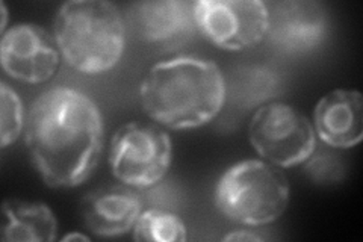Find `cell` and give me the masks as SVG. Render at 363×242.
<instances>
[{
    "mask_svg": "<svg viewBox=\"0 0 363 242\" xmlns=\"http://www.w3.org/2000/svg\"><path fill=\"white\" fill-rule=\"evenodd\" d=\"M0 14H2V21H0V32L5 33L8 31V9L6 5L2 2L0 4Z\"/></svg>",
    "mask_w": 363,
    "mask_h": 242,
    "instance_id": "e0dca14e",
    "label": "cell"
},
{
    "mask_svg": "<svg viewBox=\"0 0 363 242\" xmlns=\"http://www.w3.org/2000/svg\"><path fill=\"white\" fill-rule=\"evenodd\" d=\"M135 29L149 43H167L185 35L194 21V2L182 0H155L136 4L132 11Z\"/></svg>",
    "mask_w": 363,
    "mask_h": 242,
    "instance_id": "7c38bea8",
    "label": "cell"
},
{
    "mask_svg": "<svg viewBox=\"0 0 363 242\" xmlns=\"http://www.w3.org/2000/svg\"><path fill=\"white\" fill-rule=\"evenodd\" d=\"M221 68L209 60L179 56L155 64L140 87L143 111L173 131L211 123L225 103Z\"/></svg>",
    "mask_w": 363,
    "mask_h": 242,
    "instance_id": "7a4b0ae2",
    "label": "cell"
},
{
    "mask_svg": "<svg viewBox=\"0 0 363 242\" xmlns=\"http://www.w3.org/2000/svg\"><path fill=\"white\" fill-rule=\"evenodd\" d=\"M194 21L201 35L223 50H242L267 38L268 6L262 0H199Z\"/></svg>",
    "mask_w": 363,
    "mask_h": 242,
    "instance_id": "52a82bcc",
    "label": "cell"
},
{
    "mask_svg": "<svg viewBox=\"0 0 363 242\" xmlns=\"http://www.w3.org/2000/svg\"><path fill=\"white\" fill-rule=\"evenodd\" d=\"M2 241L53 242L58 223L50 207L41 202L6 199L2 203Z\"/></svg>",
    "mask_w": 363,
    "mask_h": 242,
    "instance_id": "4fadbf2b",
    "label": "cell"
},
{
    "mask_svg": "<svg viewBox=\"0 0 363 242\" xmlns=\"http://www.w3.org/2000/svg\"><path fill=\"white\" fill-rule=\"evenodd\" d=\"M143 212V199L135 188L109 185L89 191L81 202V215L89 232L101 238L126 235Z\"/></svg>",
    "mask_w": 363,
    "mask_h": 242,
    "instance_id": "30bf717a",
    "label": "cell"
},
{
    "mask_svg": "<svg viewBox=\"0 0 363 242\" xmlns=\"http://www.w3.org/2000/svg\"><path fill=\"white\" fill-rule=\"evenodd\" d=\"M313 129L333 148H353L363 138V97L357 89L337 88L316 103Z\"/></svg>",
    "mask_w": 363,
    "mask_h": 242,
    "instance_id": "8fae6325",
    "label": "cell"
},
{
    "mask_svg": "<svg viewBox=\"0 0 363 242\" xmlns=\"http://www.w3.org/2000/svg\"><path fill=\"white\" fill-rule=\"evenodd\" d=\"M133 239L138 242H185L188 230L185 223L176 214L157 209H145L133 226Z\"/></svg>",
    "mask_w": 363,
    "mask_h": 242,
    "instance_id": "5bb4252c",
    "label": "cell"
},
{
    "mask_svg": "<svg viewBox=\"0 0 363 242\" xmlns=\"http://www.w3.org/2000/svg\"><path fill=\"white\" fill-rule=\"evenodd\" d=\"M289 197L285 172L264 159H247L227 168L215 188L218 211L248 227L277 221L285 214Z\"/></svg>",
    "mask_w": 363,
    "mask_h": 242,
    "instance_id": "277c9868",
    "label": "cell"
},
{
    "mask_svg": "<svg viewBox=\"0 0 363 242\" xmlns=\"http://www.w3.org/2000/svg\"><path fill=\"white\" fill-rule=\"evenodd\" d=\"M0 62L5 73L25 84H44L55 77L61 52L48 31L33 23H17L2 33Z\"/></svg>",
    "mask_w": 363,
    "mask_h": 242,
    "instance_id": "ba28073f",
    "label": "cell"
},
{
    "mask_svg": "<svg viewBox=\"0 0 363 242\" xmlns=\"http://www.w3.org/2000/svg\"><path fill=\"white\" fill-rule=\"evenodd\" d=\"M0 105H2V126H0V147L13 145L25 129V109L17 91L8 84H0Z\"/></svg>",
    "mask_w": 363,
    "mask_h": 242,
    "instance_id": "9a60e30c",
    "label": "cell"
},
{
    "mask_svg": "<svg viewBox=\"0 0 363 242\" xmlns=\"http://www.w3.org/2000/svg\"><path fill=\"white\" fill-rule=\"evenodd\" d=\"M248 140L260 158L279 168L308 163L316 148L313 124L285 101L267 103L253 114Z\"/></svg>",
    "mask_w": 363,
    "mask_h": 242,
    "instance_id": "8992f818",
    "label": "cell"
},
{
    "mask_svg": "<svg viewBox=\"0 0 363 242\" xmlns=\"http://www.w3.org/2000/svg\"><path fill=\"white\" fill-rule=\"evenodd\" d=\"M62 241L64 242H67V241H89V236H86L84 233H70V235L64 236Z\"/></svg>",
    "mask_w": 363,
    "mask_h": 242,
    "instance_id": "ac0fdd59",
    "label": "cell"
},
{
    "mask_svg": "<svg viewBox=\"0 0 363 242\" xmlns=\"http://www.w3.org/2000/svg\"><path fill=\"white\" fill-rule=\"evenodd\" d=\"M108 160L118 182L135 189L152 188L172 167L173 141L157 126L130 121L112 135Z\"/></svg>",
    "mask_w": 363,
    "mask_h": 242,
    "instance_id": "5b68a950",
    "label": "cell"
},
{
    "mask_svg": "<svg viewBox=\"0 0 363 242\" xmlns=\"http://www.w3.org/2000/svg\"><path fill=\"white\" fill-rule=\"evenodd\" d=\"M25 144L45 185L76 188L91 177L104 153V115L82 91L50 88L28 112Z\"/></svg>",
    "mask_w": 363,
    "mask_h": 242,
    "instance_id": "6da1fadb",
    "label": "cell"
},
{
    "mask_svg": "<svg viewBox=\"0 0 363 242\" xmlns=\"http://www.w3.org/2000/svg\"><path fill=\"white\" fill-rule=\"evenodd\" d=\"M223 241H248V242L257 241V242H260V241H265V238H262L255 232H250V230H235V232L225 235L223 238Z\"/></svg>",
    "mask_w": 363,
    "mask_h": 242,
    "instance_id": "2e32d148",
    "label": "cell"
},
{
    "mask_svg": "<svg viewBox=\"0 0 363 242\" xmlns=\"http://www.w3.org/2000/svg\"><path fill=\"white\" fill-rule=\"evenodd\" d=\"M269 28L267 37L277 48L303 53L320 45L328 33L325 8L311 0L268 2Z\"/></svg>",
    "mask_w": 363,
    "mask_h": 242,
    "instance_id": "9c48e42d",
    "label": "cell"
},
{
    "mask_svg": "<svg viewBox=\"0 0 363 242\" xmlns=\"http://www.w3.org/2000/svg\"><path fill=\"white\" fill-rule=\"evenodd\" d=\"M126 33L120 8L105 0L65 2L53 20V38L62 60L84 75L112 70L121 61Z\"/></svg>",
    "mask_w": 363,
    "mask_h": 242,
    "instance_id": "3957f363",
    "label": "cell"
}]
</instances>
